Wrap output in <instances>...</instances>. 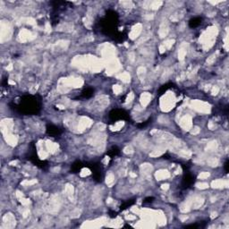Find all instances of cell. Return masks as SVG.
<instances>
[{
	"label": "cell",
	"mask_w": 229,
	"mask_h": 229,
	"mask_svg": "<svg viewBox=\"0 0 229 229\" xmlns=\"http://www.w3.org/2000/svg\"><path fill=\"white\" fill-rule=\"evenodd\" d=\"M134 202H135V200H134V199H131V200L125 201V202L120 206V210H124V209H126L127 208H129V207H131L132 205H134Z\"/></svg>",
	"instance_id": "30bf717a"
},
{
	"label": "cell",
	"mask_w": 229,
	"mask_h": 229,
	"mask_svg": "<svg viewBox=\"0 0 229 229\" xmlns=\"http://www.w3.org/2000/svg\"><path fill=\"white\" fill-rule=\"evenodd\" d=\"M83 166H83V164H82V161H74V162L72 164L71 172H72V173H74V174H75V173H79V172L82 170V168Z\"/></svg>",
	"instance_id": "52a82bcc"
},
{
	"label": "cell",
	"mask_w": 229,
	"mask_h": 229,
	"mask_svg": "<svg viewBox=\"0 0 229 229\" xmlns=\"http://www.w3.org/2000/svg\"><path fill=\"white\" fill-rule=\"evenodd\" d=\"M94 95V89L92 87H87L82 92V97L83 98H90Z\"/></svg>",
	"instance_id": "ba28073f"
},
{
	"label": "cell",
	"mask_w": 229,
	"mask_h": 229,
	"mask_svg": "<svg viewBox=\"0 0 229 229\" xmlns=\"http://www.w3.org/2000/svg\"><path fill=\"white\" fill-rule=\"evenodd\" d=\"M120 153V150L117 147H112L108 151V155L110 158H114L115 156H117Z\"/></svg>",
	"instance_id": "7c38bea8"
},
{
	"label": "cell",
	"mask_w": 229,
	"mask_h": 229,
	"mask_svg": "<svg viewBox=\"0 0 229 229\" xmlns=\"http://www.w3.org/2000/svg\"><path fill=\"white\" fill-rule=\"evenodd\" d=\"M15 110L23 114H37L41 109V98L39 95H25L18 105H15Z\"/></svg>",
	"instance_id": "6da1fadb"
},
{
	"label": "cell",
	"mask_w": 229,
	"mask_h": 229,
	"mask_svg": "<svg viewBox=\"0 0 229 229\" xmlns=\"http://www.w3.org/2000/svg\"><path fill=\"white\" fill-rule=\"evenodd\" d=\"M228 166H229V161L227 160L225 163V170L227 173H228Z\"/></svg>",
	"instance_id": "2e32d148"
},
{
	"label": "cell",
	"mask_w": 229,
	"mask_h": 229,
	"mask_svg": "<svg viewBox=\"0 0 229 229\" xmlns=\"http://www.w3.org/2000/svg\"><path fill=\"white\" fill-rule=\"evenodd\" d=\"M202 19L201 17L192 18V19H191L189 21V27L190 28H196V27H198L202 23Z\"/></svg>",
	"instance_id": "9c48e42d"
},
{
	"label": "cell",
	"mask_w": 229,
	"mask_h": 229,
	"mask_svg": "<svg viewBox=\"0 0 229 229\" xmlns=\"http://www.w3.org/2000/svg\"><path fill=\"white\" fill-rule=\"evenodd\" d=\"M154 201H155V198H154V197H147V198L144 199L143 202H144V203H151V202H153Z\"/></svg>",
	"instance_id": "5bb4252c"
},
{
	"label": "cell",
	"mask_w": 229,
	"mask_h": 229,
	"mask_svg": "<svg viewBox=\"0 0 229 229\" xmlns=\"http://www.w3.org/2000/svg\"><path fill=\"white\" fill-rule=\"evenodd\" d=\"M151 118H149L147 121H145V122H142V123H140V124H137V127L139 129H142V128H144V127H146L149 124H150L151 123Z\"/></svg>",
	"instance_id": "4fadbf2b"
},
{
	"label": "cell",
	"mask_w": 229,
	"mask_h": 229,
	"mask_svg": "<svg viewBox=\"0 0 229 229\" xmlns=\"http://www.w3.org/2000/svg\"><path fill=\"white\" fill-rule=\"evenodd\" d=\"M46 133L47 134H48L51 137H57L62 134V130L54 124H48L46 127Z\"/></svg>",
	"instance_id": "5b68a950"
},
{
	"label": "cell",
	"mask_w": 229,
	"mask_h": 229,
	"mask_svg": "<svg viewBox=\"0 0 229 229\" xmlns=\"http://www.w3.org/2000/svg\"><path fill=\"white\" fill-rule=\"evenodd\" d=\"M173 86H174V84H173V83H171V82H169V83H166V84L162 85L160 88V90H159V95H160V96L163 95V94L166 92L168 89L172 88Z\"/></svg>",
	"instance_id": "8fae6325"
},
{
	"label": "cell",
	"mask_w": 229,
	"mask_h": 229,
	"mask_svg": "<svg viewBox=\"0 0 229 229\" xmlns=\"http://www.w3.org/2000/svg\"><path fill=\"white\" fill-rule=\"evenodd\" d=\"M86 166L91 169L92 177L96 182L98 183L102 182L104 176H103V166L100 162H92L86 165Z\"/></svg>",
	"instance_id": "7a4b0ae2"
},
{
	"label": "cell",
	"mask_w": 229,
	"mask_h": 229,
	"mask_svg": "<svg viewBox=\"0 0 229 229\" xmlns=\"http://www.w3.org/2000/svg\"><path fill=\"white\" fill-rule=\"evenodd\" d=\"M29 160L31 161V162H32L35 166H39L40 168L44 169V168H46L47 166V163L46 161L40 160L39 159V157L37 156V154H36V153L31 154V155L30 156Z\"/></svg>",
	"instance_id": "8992f818"
},
{
	"label": "cell",
	"mask_w": 229,
	"mask_h": 229,
	"mask_svg": "<svg viewBox=\"0 0 229 229\" xmlns=\"http://www.w3.org/2000/svg\"><path fill=\"white\" fill-rule=\"evenodd\" d=\"M194 183H195V176L193 175H192L190 172L184 173L183 181H182V186H183V189H188L192 184H194Z\"/></svg>",
	"instance_id": "277c9868"
},
{
	"label": "cell",
	"mask_w": 229,
	"mask_h": 229,
	"mask_svg": "<svg viewBox=\"0 0 229 229\" xmlns=\"http://www.w3.org/2000/svg\"><path fill=\"white\" fill-rule=\"evenodd\" d=\"M202 227L201 225H198V224H192V225H189V226H186L185 227L186 228H197V227Z\"/></svg>",
	"instance_id": "9a60e30c"
},
{
	"label": "cell",
	"mask_w": 229,
	"mask_h": 229,
	"mask_svg": "<svg viewBox=\"0 0 229 229\" xmlns=\"http://www.w3.org/2000/svg\"><path fill=\"white\" fill-rule=\"evenodd\" d=\"M108 117L110 119V121H112L113 123H115L117 121L120 120H124V121H128L130 119V115L129 114L123 110V109H113L109 112Z\"/></svg>",
	"instance_id": "3957f363"
}]
</instances>
